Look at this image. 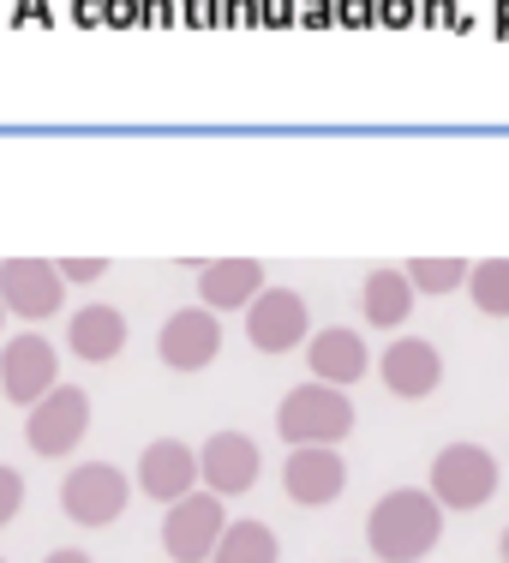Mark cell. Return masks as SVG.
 <instances>
[{
    "label": "cell",
    "mask_w": 509,
    "mask_h": 563,
    "mask_svg": "<svg viewBox=\"0 0 509 563\" xmlns=\"http://www.w3.org/2000/svg\"><path fill=\"white\" fill-rule=\"evenodd\" d=\"M276 432H283V444L306 450V444H324L336 450L347 432H354V401L342 390H330V384H294L283 396V408H276Z\"/></svg>",
    "instance_id": "cell-3"
},
{
    "label": "cell",
    "mask_w": 509,
    "mask_h": 563,
    "mask_svg": "<svg viewBox=\"0 0 509 563\" xmlns=\"http://www.w3.org/2000/svg\"><path fill=\"white\" fill-rule=\"evenodd\" d=\"M467 271H474V264L467 258H432V252H425V258H408L401 264V276H408V288L413 294H450V288H467Z\"/></svg>",
    "instance_id": "cell-20"
},
{
    "label": "cell",
    "mask_w": 509,
    "mask_h": 563,
    "mask_svg": "<svg viewBox=\"0 0 509 563\" xmlns=\"http://www.w3.org/2000/svg\"><path fill=\"white\" fill-rule=\"evenodd\" d=\"M264 474V450L246 432H210L198 450V479H204L210 498H246Z\"/></svg>",
    "instance_id": "cell-8"
},
{
    "label": "cell",
    "mask_w": 509,
    "mask_h": 563,
    "mask_svg": "<svg viewBox=\"0 0 509 563\" xmlns=\"http://www.w3.org/2000/svg\"><path fill=\"white\" fill-rule=\"evenodd\" d=\"M132 479L120 474L114 462H78L73 474L60 479V516L78 521V528H114L132 504Z\"/></svg>",
    "instance_id": "cell-4"
},
{
    "label": "cell",
    "mask_w": 509,
    "mask_h": 563,
    "mask_svg": "<svg viewBox=\"0 0 509 563\" xmlns=\"http://www.w3.org/2000/svg\"><path fill=\"white\" fill-rule=\"evenodd\" d=\"M66 347H73L78 360H90V366H109L120 347H126V318L102 300L78 306V312L66 318Z\"/></svg>",
    "instance_id": "cell-17"
},
{
    "label": "cell",
    "mask_w": 509,
    "mask_h": 563,
    "mask_svg": "<svg viewBox=\"0 0 509 563\" xmlns=\"http://www.w3.org/2000/svg\"><path fill=\"white\" fill-rule=\"evenodd\" d=\"M24 509V474L19 467H0V528H12Z\"/></svg>",
    "instance_id": "cell-22"
},
{
    "label": "cell",
    "mask_w": 509,
    "mask_h": 563,
    "mask_svg": "<svg viewBox=\"0 0 509 563\" xmlns=\"http://www.w3.org/2000/svg\"><path fill=\"white\" fill-rule=\"evenodd\" d=\"M43 563H90V552H78V545H60V552H48Z\"/></svg>",
    "instance_id": "cell-24"
},
{
    "label": "cell",
    "mask_w": 509,
    "mask_h": 563,
    "mask_svg": "<svg viewBox=\"0 0 509 563\" xmlns=\"http://www.w3.org/2000/svg\"><path fill=\"white\" fill-rule=\"evenodd\" d=\"M306 330H312V318H306V300L294 288H264L246 306V342L258 354H294L306 342Z\"/></svg>",
    "instance_id": "cell-10"
},
{
    "label": "cell",
    "mask_w": 509,
    "mask_h": 563,
    "mask_svg": "<svg viewBox=\"0 0 509 563\" xmlns=\"http://www.w3.org/2000/svg\"><path fill=\"white\" fill-rule=\"evenodd\" d=\"M60 294H66V282L55 271V258H7L0 264V300H7V312H19L24 324L55 318Z\"/></svg>",
    "instance_id": "cell-11"
},
{
    "label": "cell",
    "mask_w": 509,
    "mask_h": 563,
    "mask_svg": "<svg viewBox=\"0 0 509 563\" xmlns=\"http://www.w3.org/2000/svg\"><path fill=\"white\" fill-rule=\"evenodd\" d=\"M217 354H222V318L204 312V306H180L156 330V360L168 372H204L217 366Z\"/></svg>",
    "instance_id": "cell-9"
},
{
    "label": "cell",
    "mask_w": 509,
    "mask_h": 563,
    "mask_svg": "<svg viewBox=\"0 0 509 563\" xmlns=\"http://www.w3.org/2000/svg\"><path fill=\"white\" fill-rule=\"evenodd\" d=\"M438 540H444V509L420 486L384 492L366 516V545L378 563H420L438 552Z\"/></svg>",
    "instance_id": "cell-1"
},
{
    "label": "cell",
    "mask_w": 509,
    "mask_h": 563,
    "mask_svg": "<svg viewBox=\"0 0 509 563\" xmlns=\"http://www.w3.org/2000/svg\"><path fill=\"white\" fill-rule=\"evenodd\" d=\"M132 486H139L144 498H156V504L192 498V492H198V450L180 444V438H156V444H144Z\"/></svg>",
    "instance_id": "cell-12"
},
{
    "label": "cell",
    "mask_w": 509,
    "mask_h": 563,
    "mask_svg": "<svg viewBox=\"0 0 509 563\" xmlns=\"http://www.w3.org/2000/svg\"><path fill=\"white\" fill-rule=\"evenodd\" d=\"M498 455L486 444H444L432 455V479H425V492L438 498V509H450V516H474V509L491 504V492H498Z\"/></svg>",
    "instance_id": "cell-2"
},
{
    "label": "cell",
    "mask_w": 509,
    "mask_h": 563,
    "mask_svg": "<svg viewBox=\"0 0 509 563\" xmlns=\"http://www.w3.org/2000/svg\"><path fill=\"white\" fill-rule=\"evenodd\" d=\"M283 492L300 509H324L347 492V462L342 450H324V444H306V450H288L283 462Z\"/></svg>",
    "instance_id": "cell-13"
},
{
    "label": "cell",
    "mask_w": 509,
    "mask_h": 563,
    "mask_svg": "<svg viewBox=\"0 0 509 563\" xmlns=\"http://www.w3.org/2000/svg\"><path fill=\"white\" fill-rule=\"evenodd\" d=\"M264 288H270V282H264L258 258H210V264H198V300H204V312H246Z\"/></svg>",
    "instance_id": "cell-15"
},
{
    "label": "cell",
    "mask_w": 509,
    "mask_h": 563,
    "mask_svg": "<svg viewBox=\"0 0 509 563\" xmlns=\"http://www.w3.org/2000/svg\"><path fill=\"white\" fill-rule=\"evenodd\" d=\"M378 378H384V390L401 396V401H425L444 384V354L425 336H396L378 360Z\"/></svg>",
    "instance_id": "cell-14"
},
{
    "label": "cell",
    "mask_w": 509,
    "mask_h": 563,
    "mask_svg": "<svg viewBox=\"0 0 509 563\" xmlns=\"http://www.w3.org/2000/svg\"><path fill=\"white\" fill-rule=\"evenodd\" d=\"M467 300L486 318H509V258H479L467 271Z\"/></svg>",
    "instance_id": "cell-21"
},
{
    "label": "cell",
    "mask_w": 509,
    "mask_h": 563,
    "mask_svg": "<svg viewBox=\"0 0 509 563\" xmlns=\"http://www.w3.org/2000/svg\"><path fill=\"white\" fill-rule=\"evenodd\" d=\"M55 384H60V354H55L48 336L24 330V336H12L7 347H0V401H24V408H36Z\"/></svg>",
    "instance_id": "cell-7"
},
{
    "label": "cell",
    "mask_w": 509,
    "mask_h": 563,
    "mask_svg": "<svg viewBox=\"0 0 509 563\" xmlns=\"http://www.w3.org/2000/svg\"><path fill=\"white\" fill-rule=\"evenodd\" d=\"M498 558H504V563H509V528H504V533H498Z\"/></svg>",
    "instance_id": "cell-25"
},
{
    "label": "cell",
    "mask_w": 509,
    "mask_h": 563,
    "mask_svg": "<svg viewBox=\"0 0 509 563\" xmlns=\"http://www.w3.org/2000/svg\"><path fill=\"white\" fill-rule=\"evenodd\" d=\"M0 563H7V558H0Z\"/></svg>",
    "instance_id": "cell-27"
},
{
    "label": "cell",
    "mask_w": 509,
    "mask_h": 563,
    "mask_svg": "<svg viewBox=\"0 0 509 563\" xmlns=\"http://www.w3.org/2000/svg\"><path fill=\"white\" fill-rule=\"evenodd\" d=\"M306 366H312V384L354 390V384L372 372V354H366V342H359L354 330L330 324V330H318V336L306 342Z\"/></svg>",
    "instance_id": "cell-16"
},
{
    "label": "cell",
    "mask_w": 509,
    "mask_h": 563,
    "mask_svg": "<svg viewBox=\"0 0 509 563\" xmlns=\"http://www.w3.org/2000/svg\"><path fill=\"white\" fill-rule=\"evenodd\" d=\"M0 330H7V300H0Z\"/></svg>",
    "instance_id": "cell-26"
},
{
    "label": "cell",
    "mask_w": 509,
    "mask_h": 563,
    "mask_svg": "<svg viewBox=\"0 0 509 563\" xmlns=\"http://www.w3.org/2000/svg\"><path fill=\"white\" fill-rule=\"evenodd\" d=\"M90 432V390H78V384H55L43 401L31 408V420H24V444H31L36 455H66L78 450Z\"/></svg>",
    "instance_id": "cell-5"
},
{
    "label": "cell",
    "mask_w": 509,
    "mask_h": 563,
    "mask_svg": "<svg viewBox=\"0 0 509 563\" xmlns=\"http://www.w3.org/2000/svg\"><path fill=\"white\" fill-rule=\"evenodd\" d=\"M60 282H102L109 276V258H55Z\"/></svg>",
    "instance_id": "cell-23"
},
{
    "label": "cell",
    "mask_w": 509,
    "mask_h": 563,
    "mask_svg": "<svg viewBox=\"0 0 509 563\" xmlns=\"http://www.w3.org/2000/svg\"><path fill=\"white\" fill-rule=\"evenodd\" d=\"M210 563H283V540H276L270 521H228V533L217 540Z\"/></svg>",
    "instance_id": "cell-19"
},
{
    "label": "cell",
    "mask_w": 509,
    "mask_h": 563,
    "mask_svg": "<svg viewBox=\"0 0 509 563\" xmlns=\"http://www.w3.org/2000/svg\"><path fill=\"white\" fill-rule=\"evenodd\" d=\"M228 533V509L210 492H192V498L168 504L163 516V552L174 563H210L217 558V540Z\"/></svg>",
    "instance_id": "cell-6"
},
{
    "label": "cell",
    "mask_w": 509,
    "mask_h": 563,
    "mask_svg": "<svg viewBox=\"0 0 509 563\" xmlns=\"http://www.w3.org/2000/svg\"><path fill=\"white\" fill-rule=\"evenodd\" d=\"M359 312H366L372 330H401L413 312V288L408 276H401V264H378V271H366L359 282Z\"/></svg>",
    "instance_id": "cell-18"
}]
</instances>
